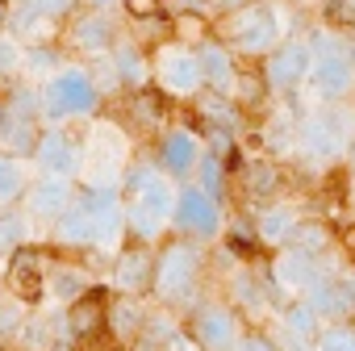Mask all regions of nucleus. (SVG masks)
Instances as JSON below:
<instances>
[{
	"label": "nucleus",
	"instance_id": "2f4dec72",
	"mask_svg": "<svg viewBox=\"0 0 355 351\" xmlns=\"http://www.w3.org/2000/svg\"><path fill=\"white\" fill-rule=\"evenodd\" d=\"M130 121H134V126H159V121H163V92H159V88H138V92H130Z\"/></svg>",
	"mask_w": 355,
	"mask_h": 351
},
{
	"label": "nucleus",
	"instance_id": "a211bd4d",
	"mask_svg": "<svg viewBox=\"0 0 355 351\" xmlns=\"http://www.w3.org/2000/svg\"><path fill=\"white\" fill-rule=\"evenodd\" d=\"M26 214L34 218V222H59L67 209H71V201H76V189H71V180H63V176H42L38 185H30L26 189Z\"/></svg>",
	"mask_w": 355,
	"mask_h": 351
},
{
	"label": "nucleus",
	"instance_id": "4be33fe9",
	"mask_svg": "<svg viewBox=\"0 0 355 351\" xmlns=\"http://www.w3.org/2000/svg\"><path fill=\"white\" fill-rule=\"evenodd\" d=\"M146 305H142V297H125V293H117L113 301H109V334L121 343V347H130V343H138L142 339V326H146Z\"/></svg>",
	"mask_w": 355,
	"mask_h": 351
},
{
	"label": "nucleus",
	"instance_id": "b1692460",
	"mask_svg": "<svg viewBox=\"0 0 355 351\" xmlns=\"http://www.w3.org/2000/svg\"><path fill=\"white\" fill-rule=\"evenodd\" d=\"M113 63H117V76H121V88H130V92H138V88H150V55L142 51V46H134V42H113Z\"/></svg>",
	"mask_w": 355,
	"mask_h": 351
},
{
	"label": "nucleus",
	"instance_id": "c756f323",
	"mask_svg": "<svg viewBox=\"0 0 355 351\" xmlns=\"http://www.w3.org/2000/svg\"><path fill=\"white\" fill-rule=\"evenodd\" d=\"M171 38L184 42V46H193V51H201L214 38V30H209V22L201 13H175L171 17Z\"/></svg>",
	"mask_w": 355,
	"mask_h": 351
},
{
	"label": "nucleus",
	"instance_id": "423d86ee",
	"mask_svg": "<svg viewBox=\"0 0 355 351\" xmlns=\"http://www.w3.org/2000/svg\"><path fill=\"white\" fill-rule=\"evenodd\" d=\"M150 71H155V88H159L163 96H184V101H193V96H201V88H205L201 55H197L193 46H184V42H175V38H167V42L155 46Z\"/></svg>",
	"mask_w": 355,
	"mask_h": 351
},
{
	"label": "nucleus",
	"instance_id": "58836bf2",
	"mask_svg": "<svg viewBox=\"0 0 355 351\" xmlns=\"http://www.w3.org/2000/svg\"><path fill=\"white\" fill-rule=\"evenodd\" d=\"M21 301L17 297H0V339H9V334H21L26 318H21Z\"/></svg>",
	"mask_w": 355,
	"mask_h": 351
},
{
	"label": "nucleus",
	"instance_id": "f257e3e1",
	"mask_svg": "<svg viewBox=\"0 0 355 351\" xmlns=\"http://www.w3.org/2000/svg\"><path fill=\"white\" fill-rule=\"evenodd\" d=\"M125 218H130V239L134 243H155L163 234V226H171L175 218V201H180V189L171 185V176L159 163H138L125 171Z\"/></svg>",
	"mask_w": 355,
	"mask_h": 351
},
{
	"label": "nucleus",
	"instance_id": "7c9ffc66",
	"mask_svg": "<svg viewBox=\"0 0 355 351\" xmlns=\"http://www.w3.org/2000/svg\"><path fill=\"white\" fill-rule=\"evenodd\" d=\"M268 92H272V88H268V80H263V67H259V71H251V67H239V76H234V84H230V96H234L243 109H247V105L255 109V105H259Z\"/></svg>",
	"mask_w": 355,
	"mask_h": 351
},
{
	"label": "nucleus",
	"instance_id": "f8f14e48",
	"mask_svg": "<svg viewBox=\"0 0 355 351\" xmlns=\"http://www.w3.org/2000/svg\"><path fill=\"white\" fill-rule=\"evenodd\" d=\"M313 71V46L309 42H280L268 59H263V80L272 92H293L309 80Z\"/></svg>",
	"mask_w": 355,
	"mask_h": 351
},
{
	"label": "nucleus",
	"instance_id": "c85d7f7f",
	"mask_svg": "<svg viewBox=\"0 0 355 351\" xmlns=\"http://www.w3.org/2000/svg\"><path fill=\"white\" fill-rule=\"evenodd\" d=\"M26 171H21V163H17V155H9V151H0V214L5 209H13L21 197H26Z\"/></svg>",
	"mask_w": 355,
	"mask_h": 351
},
{
	"label": "nucleus",
	"instance_id": "c9c22d12",
	"mask_svg": "<svg viewBox=\"0 0 355 351\" xmlns=\"http://www.w3.org/2000/svg\"><path fill=\"white\" fill-rule=\"evenodd\" d=\"M226 171H230V163H226V159H218L214 151H205V159L197 163V185H201L205 193L222 197V189H226Z\"/></svg>",
	"mask_w": 355,
	"mask_h": 351
},
{
	"label": "nucleus",
	"instance_id": "9d476101",
	"mask_svg": "<svg viewBox=\"0 0 355 351\" xmlns=\"http://www.w3.org/2000/svg\"><path fill=\"white\" fill-rule=\"evenodd\" d=\"M189 330H193V339L205 347V351H234V343L243 339V318H239V309L234 305H222V301H205V305H197V314H193V322H189Z\"/></svg>",
	"mask_w": 355,
	"mask_h": 351
},
{
	"label": "nucleus",
	"instance_id": "ddd939ff",
	"mask_svg": "<svg viewBox=\"0 0 355 351\" xmlns=\"http://www.w3.org/2000/svg\"><path fill=\"white\" fill-rule=\"evenodd\" d=\"M109 289L92 284L84 297H76L67 309H63V326H67V339L71 343H92L109 330Z\"/></svg>",
	"mask_w": 355,
	"mask_h": 351
},
{
	"label": "nucleus",
	"instance_id": "4c0bfd02",
	"mask_svg": "<svg viewBox=\"0 0 355 351\" xmlns=\"http://www.w3.org/2000/svg\"><path fill=\"white\" fill-rule=\"evenodd\" d=\"M322 22L338 34L355 30V0H326V9H322Z\"/></svg>",
	"mask_w": 355,
	"mask_h": 351
},
{
	"label": "nucleus",
	"instance_id": "603ef678",
	"mask_svg": "<svg viewBox=\"0 0 355 351\" xmlns=\"http://www.w3.org/2000/svg\"><path fill=\"white\" fill-rule=\"evenodd\" d=\"M347 163H351V171H355V138H351V146H347Z\"/></svg>",
	"mask_w": 355,
	"mask_h": 351
},
{
	"label": "nucleus",
	"instance_id": "f704fd0d",
	"mask_svg": "<svg viewBox=\"0 0 355 351\" xmlns=\"http://www.w3.org/2000/svg\"><path fill=\"white\" fill-rule=\"evenodd\" d=\"M293 247H301V251H309V255H322V251L330 247V226L318 222V218H301V226H297V234H293Z\"/></svg>",
	"mask_w": 355,
	"mask_h": 351
},
{
	"label": "nucleus",
	"instance_id": "dca6fc26",
	"mask_svg": "<svg viewBox=\"0 0 355 351\" xmlns=\"http://www.w3.org/2000/svg\"><path fill=\"white\" fill-rule=\"evenodd\" d=\"M150 280H155V255L150 243H125L113 259V289L125 297H150Z\"/></svg>",
	"mask_w": 355,
	"mask_h": 351
},
{
	"label": "nucleus",
	"instance_id": "49530a36",
	"mask_svg": "<svg viewBox=\"0 0 355 351\" xmlns=\"http://www.w3.org/2000/svg\"><path fill=\"white\" fill-rule=\"evenodd\" d=\"M34 9H42V13H51V17H63L67 9H76L80 0H30Z\"/></svg>",
	"mask_w": 355,
	"mask_h": 351
},
{
	"label": "nucleus",
	"instance_id": "aec40b11",
	"mask_svg": "<svg viewBox=\"0 0 355 351\" xmlns=\"http://www.w3.org/2000/svg\"><path fill=\"white\" fill-rule=\"evenodd\" d=\"M67 38H71V46L84 51V55H109L113 42H117V26H113L105 13H96V9H84V13L67 26Z\"/></svg>",
	"mask_w": 355,
	"mask_h": 351
},
{
	"label": "nucleus",
	"instance_id": "a878e982",
	"mask_svg": "<svg viewBox=\"0 0 355 351\" xmlns=\"http://www.w3.org/2000/svg\"><path fill=\"white\" fill-rule=\"evenodd\" d=\"M318 314L305 297H293L280 305V339H297V343H313L318 339Z\"/></svg>",
	"mask_w": 355,
	"mask_h": 351
},
{
	"label": "nucleus",
	"instance_id": "412c9836",
	"mask_svg": "<svg viewBox=\"0 0 355 351\" xmlns=\"http://www.w3.org/2000/svg\"><path fill=\"white\" fill-rule=\"evenodd\" d=\"M55 239L63 243V247H88V251H96V214H92V205L76 193V201H71V209L55 222Z\"/></svg>",
	"mask_w": 355,
	"mask_h": 351
},
{
	"label": "nucleus",
	"instance_id": "bb28decb",
	"mask_svg": "<svg viewBox=\"0 0 355 351\" xmlns=\"http://www.w3.org/2000/svg\"><path fill=\"white\" fill-rule=\"evenodd\" d=\"M88 289H92V280H88L84 268H71V264H51V268H46V293H51L55 301L71 305V301L84 297Z\"/></svg>",
	"mask_w": 355,
	"mask_h": 351
},
{
	"label": "nucleus",
	"instance_id": "de8ad7c7",
	"mask_svg": "<svg viewBox=\"0 0 355 351\" xmlns=\"http://www.w3.org/2000/svg\"><path fill=\"white\" fill-rule=\"evenodd\" d=\"M338 243L347 247V255H355V222H347V226L338 230Z\"/></svg>",
	"mask_w": 355,
	"mask_h": 351
},
{
	"label": "nucleus",
	"instance_id": "1a4fd4ad",
	"mask_svg": "<svg viewBox=\"0 0 355 351\" xmlns=\"http://www.w3.org/2000/svg\"><path fill=\"white\" fill-rule=\"evenodd\" d=\"M171 226L180 230V234H189V239H214V234H222V197L205 193L201 185L180 189Z\"/></svg>",
	"mask_w": 355,
	"mask_h": 351
},
{
	"label": "nucleus",
	"instance_id": "a18cd8bd",
	"mask_svg": "<svg viewBox=\"0 0 355 351\" xmlns=\"http://www.w3.org/2000/svg\"><path fill=\"white\" fill-rule=\"evenodd\" d=\"M17 113H13V105L5 101V105H0V146H9V138H13V130H17Z\"/></svg>",
	"mask_w": 355,
	"mask_h": 351
},
{
	"label": "nucleus",
	"instance_id": "3c124183",
	"mask_svg": "<svg viewBox=\"0 0 355 351\" xmlns=\"http://www.w3.org/2000/svg\"><path fill=\"white\" fill-rule=\"evenodd\" d=\"M243 5H251V0H218L222 13H234V9H243Z\"/></svg>",
	"mask_w": 355,
	"mask_h": 351
},
{
	"label": "nucleus",
	"instance_id": "f3484780",
	"mask_svg": "<svg viewBox=\"0 0 355 351\" xmlns=\"http://www.w3.org/2000/svg\"><path fill=\"white\" fill-rule=\"evenodd\" d=\"M34 159L42 167V176H63V180H71V176H80V159H84V142L67 138L59 126L42 130L38 146H34Z\"/></svg>",
	"mask_w": 355,
	"mask_h": 351
},
{
	"label": "nucleus",
	"instance_id": "4468645a",
	"mask_svg": "<svg viewBox=\"0 0 355 351\" xmlns=\"http://www.w3.org/2000/svg\"><path fill=\"white\" fill-rule=\"evenodd\" d=\"M318 255L301 251V247H276L272 255V289L284 293V297H305L313 284H318Z\"/></svg>",
	"mask_w": 355,
	"mask_h": 351
},
{
	"label": "nucleus",
	"instance_id": "37998d69",
	"mask_svg": "<svg viewBox=\"0 0 355 351\" xmlns=\"http://www.w3.org/2000/svg\"><path fill=\"white\" fill-rule=\"evenodd\" d=\"M21 63V46L13 42V38H5V34H0V76H5V71H13Z\"/></svg>",
	"mask_w": 355,
	"mask_h": 351
},
{
	"label": "nucleus",
	"instance_id": "7ed1b4c3",
	"mask_svg": "<svg viewBox=\"0 0 355 351\" xmlns=\"http://www.w3.org/2000/svg\"><path fill=\"white\" fill-rule=\"evenodd\" d=\"M101 88L88 67H59L42 84V121L59 126L67 117H92L101 109Z\"/></svg>",
	"mask_w": 355,
	"mask_h": 351
},
{
	"label": "nucleus",
	"instance_id": "5701e85b",
	"mask_svg": "<svg viewBox=\"0 0 355 351\" xmlns=\"http://www.w3.org/2000/svg\"><path fill=\"white\" fill-rule=\"evenodd\" d=\"M201 71H205V88H214V92H230V84H234V76H239V63H234V51L222 42V38H209L201 51Z\"/></svg>",
	"mask_w": 355,
	"mask_h": 351
},
{
	"label": "nucleus",
	"instance_id": "0eeeda50",
	"mask_svg": "<svg viewBox=\"0 0 355 351\" xmlns=\"http://www.w3.org/2000/svg\"><path fill=\"white\" fill-rule=\"evenodd\" d=\"M313 71H309V88L318 92L322 105H338L351 88H355V59H351V42L347 38H313Z\"/></svg>",
	"mask_w": 355,
	"mask_h": 351
},
{
	"label": "nucleus",
	"instance_id": "8fccbe9b",
	"mask_svg": "<svg viewBox=\"0 0 355 351\" xmlns=\"http://www.w3.org/2000/svg\"><path fill=\"white\" fill-rule=\"evenodd\" d=\"M9 17H13V0H0V30L9 26Z\"/></svg>",
	"mask_w": 355,
	"mask_h": 351
},
{
	"label": "nucleus",
	"instance_id": "f03ea898",
	"mask_svg": "<svg viewBox=\"0 0 355 351\" xmlns=\"http://www.w3.org/2000/svg\"><path fill=\"white\" fill-rule=\"evenodd\" d=\"M201 268H205V255H201L197 239H189V234H175V239H167V243L155 251L150 301L180 309L184 301H193V297H197Z\"/></svg>",
	"mask_w": 355,
	"mask_h": 351
},
{
	"label": "nucleus",
	"instance_id": "79ce46f5",
	"mask_svg": "<svg viewBox=\"0 0 355 351\" xmlns=\"http://www.w3.org/2000/svg\"><path fill=\"white\" fill-rule=\"evenodd\" d=\"M55 59H59V55H55L51 46H34L30 59H21V63H26L30 71H55Z\"/></svg>",
	"mask_w": 355,
	"mask_h": 351
},
{
	"label": "nucleus",
	"instance_id": "ea45409f",
	"mask_svg": "<svg viewBox=\"0 0 355 351\" xmlns=\"http://www.w3.org/2000/svg\"><path fill=\"white\" fill-rule=\"evenodd\" d=\"M121 9L130 22H159L163 17V0H121Z\"/></svg>",
	"mask_w": 355,
	"mask_h": 351
},
{
	"label": "nucleus",
	"instance_id": "39448f33",
	"mask_svg": "<svg viewBox=\"0 0 355 351\" xmlns=\"http://www.w3.org/2000/svg\"><path fill=\"white\" fill-rule=\"evenodd\" d=\"M222 42L239 55H272L280 46V22H276V9L263 5V0H251V5L226 13V26H222Z\"/></svg>",
	"mask_w": 355,
	"mask_h": 351
},
{
	"label": "nucleus",
	"instance_id": "6ab92c4d",
	"mask_svg": "<svg viewBox=\"0 0 355 351\" xmlns=\"http://www.w3.org/2000/svg\"><path fill=\"white\" fill-rule=\"evenodd\" d=\"M313 314L322 322H343L355 318V280L351 276H318V284L305 293Z\"/></svg>",
	"mask_w": 355,
	"mask_h": 351
},
{
	"label": "nucleus",
	"instance_id": "20e7f679",
	"mask_svg": "<svg viewBox=\"0 0 355 351\" xmlns=\"http://www.w3.org/2000/svg\"><path fill=\"white\" fill-rule=\"evenodd\" d=\"M130 142L113 121H96L84 134V159H80V176H84V189H117L121 180V167H125Z\"/></svg>",
	"mask_w": 355,
	"mask_h": 351
},
{
	"label": "nucleus",
	"instance_id": "864d4df0",
	"mask_svg": "<svg viewBox=\"0 0 355 351\" xmlns=\"http://www.w3.org/2000/svg\"><path fill=\"white\" fill-rule=\"evenodd\" d=\"M205 5H218V0H205Z\"/></svg>",
	"mask_w": 355,
	"mask_h": 351
},
{
	"label": "nucleus",
	"instance_id": "473e14b6",
	"mask_svg": "<svg viewBox=\"0 0 355 351\" xmlns=\"http://www.w3.org/2000/svg\"><path fill=\"white\" fill-rule=\"evenodd\" d=\"M230 289H234V301L247 309V314H263L268 309V293H263V280L259 276H251V272H239L234 280H230Z\"/></svg>",
	"mask_w": 355,
	"mask_h": 351
},
{
	"label": "nucleus",
	"instance_id": "cd10ccee",
	"mask_svg": "<svg viewBox=\"0 0 355 351\" xmlns=\"http://www.w3.org/2000/svg\"><path fill=\"white\" fill-rule=\"evenodd\" d=\"M280 189V167L272 159H247L243 163V193L247 197H272Z\"/></svg>",
	"mask_w": 355,
	"mask_h": 351
},
{
	"label": "nucleus",
	"instance_id": "2eb2a0df",
	"mask_svg": "<svg viewBox=\"0 0 355 351\" xmlns=\"http://www.w3.org/2000/svg\"><path fill=\"white\" fill-rule=\"evenodd\" d=\"M205 159V142L197 130H167L159 138V151H155V163L171 176V180H189L197 176V163Z\"/></svg>",
	"mask_w": 355,
	"mask_h": 351
},
{
	"label": "nucleus",
	"instance_id": "c03bdc74",
	"mask_svg": "<svg viewBox=\"0 0 355 351\" xmlns=\"http://www.w3.org/2000/svg\"><path fill=\"white\" fill-rule=\"evenodd\" d=\"M163 351H205V347L193 339V330H175V334L163 343Z\"/></svg>",
	"mask_w": 355,
	"mask_h": 351
},
{
	"label": "nucleus",
	"instance_id": "09e8293b",
	"mask_svg": "<svg viewBox=\"0 0 355 351\" xmlns=\"http://www.w3.org/2000/svg\"><path fill=\"white\" fill-rule=\"evenodd\" d=\"M117 0H84V9H96V13H109Z\"/></svg>",
	"mask_w": 355,
	"mask_h": 351
},
{
	"label": "nucleus",
	"instance_id": "9b49d317",
	"mask_svg": "<svg viewBox=\"0 0 355 351\" xmlns=\"http://www.w3.org/2000/svg\"><path fill=\"white\" fill-rule=\"evenodd\" d=\"M347 146H351L347 117L334 105H326V109H318L313 117L301 121V151H305V159H338V155H347Z\"/></svg>",
	"mask_w": 355,
	"mask_h": 351
},
{
	"label": "nucleus",
	"instance_id": "72a5a7b5",
	"mask_svg": "<svg viewBox=\"0 0 355 351\" xmlns=\"http://www.w3.org/2000/svg\"><path fill=\"white\" fill-rule=\"evenodd\" d=\"M313 351H355V318L322 326L318 339H313Z\"/></svg>",
	"mask_w": 355,
	"mask_h": 351
},
{
	"label": "nucleus",
	"instance_id": "6e6552de",
	"mask_svg": "<svg viewBox=\"0 0 355 351\" xmlns=\"http://www.w3.org/2000/svg\"><path fill=\"white\" fill-rule=\"evenodd\" d=\"M51 251L38 247V243H21L9 251V264H5V293L17 297L21 305H38L46 297V259Z\"/></svg>",
	"mask_w": 355,
	"mask_h": 351
},
{
	"label": "nucleus",
	"instance_id": "e433bc0d",
	"mask_svg": "<svg viewBox=\"0 0 355 351\" xmlns=\"http://www.w3.org/2000/svg\"><path fill=\"white\" fill-rule=\"evenodd\" d=\"M26 222H30L26 209H21V214H13V209L0 214V251H13V247L26 243Z\"/></svg>",
	"mask_w": 355,
	"mask_h": 351
},
{
	"label": "nucleus",
	"instance_id": "393cba45",
	"mask_svg": "<svg viewBox=\"0 0 355 351\" xmlns=\"http://www.w3.org/2000/svg\"><path fill=\"white\" fill-rule=\"evenodd\" d=\"M297 226H301V214L293 205H284V201L259 209V218H255V230H259V239L268 247H288L293 234H297Z\"/></svg>",
	"mask_w": 355,
	"mask_h": 351
},
{
	"label": "nucleus",
	"instance_id": "a19ab883",
	"mask_svg": "<svg viewBox=\"0 0 355 351\" xmlns=\"http://www.w3.org/2000/svg\"><path fill=\"white\" fill-rule=\"evenodd\" d=\"M234 351H280V347H276L263 330H255V326H251V330H243V339L234 343Z\"/></svg>",
	"mask_w": 355,
	"mask_h": 351
}]
</instances>
